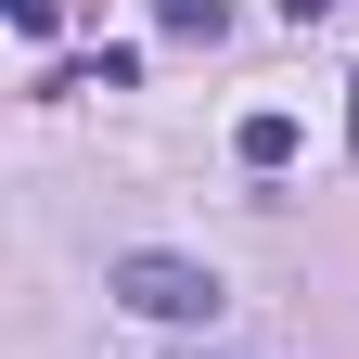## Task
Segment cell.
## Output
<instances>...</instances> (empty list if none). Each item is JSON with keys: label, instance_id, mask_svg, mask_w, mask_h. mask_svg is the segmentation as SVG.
<instances>
[{"label": "cell", "instance_id": "obj_2", "mask_svg": "<svg viewBox=\"0 0 359 359\" xmlns=\"http://www.w3.org/2000/svg\"><path fill=\"white\" fill-rule=\"evenodd\" d=\"M231 154H244L257 180H283V167H295V116H283V103H257V116L231 128Z\"/></svg>", "mask_w": 359, "mask_h": 359}, {"label": "cell", "instance_id": "obj_4", "mask_svg": "<svg viewBox=\"0 0 359 359\" xmlns=\"http://www.w3.org/2000/svg\"><path fill=\"white\" fill-rule=\"evenodd\" d=\"M0 13H13V39H52V26H65V0H0Z\"/></svg>", "mask_w": 359, "mask_h": 359}, {"label": "cell", "instance_id": "obj_1", "mask_svg": "<svg viewBox=\"0 0 359 359\" xmlns=\"http://www.w3.org/2000/svg\"><path fill=\"white\" fill-rule=\"evenodd\" d=\"M103 295L142 308V321H218V308H231V283H218L205 257H167V244H128V257L103 269Z\"/></svg>", "mask_w": 359, "mask_h": 359}, {"label": "cell", "instance_id": "obj_5", "mask_svg": "<svg viewBox=\"0 0 359 359\" xmlns=\"http://www.w3.org/2000/svg\"><path fill=\"white\" fill-rule=\"evenodd\" d=\"M321 13H334V0H283V26H321Z\"/></svg>", "mask_w": 359, "mask_h": 359}, {"label": "cell", "instance_id": "obj_6", "mask_svg": "<svg viewBox=\"0 0 359 359\" xmlns=\"http://www.w3.org/2000/svg\"><path fill=\"white\" fill-rule=\"evenodd\" d=\"M346 142H359V77H346Z\"/></svg>", "mask_w": 359, "mask_h": 359}, {"label": "cell", "instance_id": "obj_3", "mask_svg": "<svg viewBox=\"0 0 359 359\" xmlns=\"http://www.w3.org/2000/svg\"><path fill=\"white\" fill-rule=\"evenodd\" d=\"M154 26H167V39H205V52H218V39H231V0H154Z\"/></svg>", "mask_w": 359, "mask_h": 359}]
</instances>
